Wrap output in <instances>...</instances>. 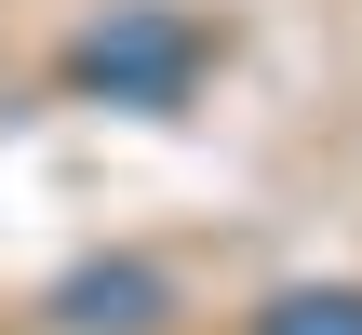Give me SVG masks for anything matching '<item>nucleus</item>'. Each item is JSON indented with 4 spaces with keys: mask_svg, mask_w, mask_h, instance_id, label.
<instances>
[{
    "mask_svg": "<svg viewBox=\"0 0 362 335\" xmlns=\"http://www.w3.org/2000/svg\"><path fill=\"white\" fill-rule=\"evenodd\" d=\"M188 67H202V27L161 13V0H121V13L81 40V94H107V107H175Z\"/></svg>",
    "mask_w": 362,
    "mask_h": 335,
    "instance_id": "obj_1",
    "label": "nucleus"
},
{
    "mask_svg": "<svg viewBox=\"0 0 362 335\" xmlns=\"http://www.w3.org/2000/svg\"><path fill=\"white\" fill-rule=\"evenodd\" d=\"M54 322L67 335H148L161 322V269H134V255H121V269H81V282L54 295Z\"/></svg>",
    "mask_w": 362,
    "mask_h": 335,
    "instance_id": "obj_2",
    "label": "nucleus"
},
{
    "mask_svg": "<svg viewBox=\"0 0 362 335\" xmlns=\"http://www.w3.org/2000/svg\"><path fill=\"white\" fill-rule=\"evenodd\" d=\"M255 335H362V295H349V282H309V295H282Z\"/></svg>",
    "mask_w": 362,
    "mask_h": 335,
    "instance_id": "obj_3",
    "label": "nucleus"
}]
</instances>
